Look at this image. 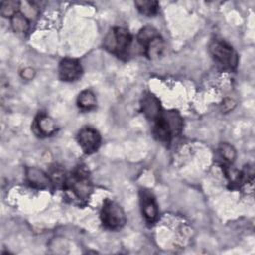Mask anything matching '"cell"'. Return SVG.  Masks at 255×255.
I'll return each mask as SVG.
<instances>
[{
    "instance_id": "5",
    "label": "cell",
    "mask_w": 255,
    "mask_h": 255,
    "mask_svg": "<svg viewBox=\"0 0 255 255\" xmlns=\"http://www.w3.org/2000/svg\"><path fill=\"white\" fill-rule=\"evenodd\" d=\"M66 183H68V186L72 192L79 199H87L92 193V184L89 180L88 171L84 166L78 167L72 175L71 179H69Z\"/></svg>"
},
{
    "instance_id": "20",
    "label": "cell",
    "mask_w": 255,
    "mask_h": 255,
    "mask_svg": "<svg viewBox=\"0 0 255 255\" xmlns=\"http://www.w3.org/2000/svg\"><path fill=\"white\" fill-rule=\"evenodd\" d=\"M21 76L23 79L25 80H32L35 76V70L33 68H30V67H27L25 68L22 72H21Z\"/></svg>"
},
{
    "instance_id": "7",
    "label": "cell",
    "mask_w": 255,
    "mask_h": 255,
    "mask_svg": "<svg viewBox=\"0 0 255 255\" xmlns=\"http://www.w3.org/2000/svg\"><path fill=\"white\" fill-rule=\"evenodd\" d=\"M82 75V67L78 60L66 58L59 65V77L62 81L73 82Z\"/></svg>"
},
{
    "instance_id": "15",
    "label": "cell",
    "mask_w": 255,
    "mask_h": 255,
    "mask_svg": "<svg viewBox=\"0 0 255 255\" xmlns=\"http://www.w3.org/2000/svg\"><path fill=\"white\" fill-rule=\"evenodd\" d=\"M78 106L83 110H91L96 107V97L91 90H84L78 97Z\"/></svg>"
},
{
    "instance_id": "8",
    "label": "cell",
    "mask_w": 255,
    "mask_h": 255,
    "mask_svg": "<svg viewBox=\"0 0 255 255\" xmlns=\"http://www.w3.org/2000/svg\"><path fill=\"white\" fill-rule=\"evenodd\" d=\"M140 202H141L142 214L145 220L148 223H153L157 219V215H158L157 204L155 202L154 197L148 191H141Z\"/></svg>"
},
{
    "instance_id": "17",
    "label": "cell",
    "mask_w": 255,
    "mask_h": 255,
    "mask_svg": "<svg viewBox=\"0 0 255 255\" xmlns=\"http://www.w3.org/2000/svg\"><path fill=\"white\" fill-rule=\"evenodd\" d=\"M218 151L220 153V156L222 159H224L225 162L227 163H232L235 158H236V150L235 148L229 144V143H226V142H223L219 145V148H218Z\"/></svg>"
},
{
    "instance_id": "12",
    "label": "cell",
    "mask_w": 255,
    "mask_h": 255,
    "mask_svg": "<svg viewBox=\"0 0 255 255\" xmlns=\"http://www.w3.org/2000/svg\"><path fill=\"white\" fill-rule=\"evenodd\" d=\"M145 51V55L148 59L154 60L159 58L164 50V42L163 39L160 37V35L153 38L146 46L143 47Z\"/></svg>"
},
{
    "instance_id": "21",
    "label": "cell",
    "mask_w": 255,
    "mask_h": 255,
    "mask_svg": "<svg viewBox=\"0 0 255 255\" xmlns=\"http://www.w3.org/2000/svg\"><path fill=\"white\" fill-rule=\"evenodd\" d=\"M234 106H235V104L231 99H226V100H224V102L222 104V109H223V111L228 112V111L232 110Z\"/></svg>"
},
{
    "instance_id": "9",
    "label": "cell",
    "mask_w": 255,
    "mask_h": 255,
    "mask_svg": "<svg viewBox=\"0 0 255 255\" xmlns=\"http://www.w3.org/2000/svg\"><path fill=\"white\" fill-rule=\"evenodd\" d=\"M26 178L28 182L36 188H46L51 183L50 176L37 167H27Z\"/></svg>"
},
{
    "instance_id": "3",
    "label": "cell",
    "mask_w": 255,
    "mask_h": 255,
    "mask_svg": "<svg viewBox=\"0 0 255 255\" xmlns=\"http://www.w3.org/2000/svg\"><path fill=\"white\" fill-rule=\"evenodd\" d=\"M209 51L214 60L224 68L234 69L238 64V56L235 50L224 41L214 40L209 45Z\"/></svg>"
},
{
    "instance_id": "6",
    "label": "cell",
    "mask_w": 255,
    "mask_h": 255,
    "mask_svg": "<svg viewBox=\"0 0 255 255\" xmlns=\"http://www.w3.org/2000/svg\"><path fill=\"white\" fill-rule=\"evenodd\" d=\"M78 141L83 151L87 154H91L98 150L101 144V135L95 128L85 127L78 133Z\"/></svg>"
},
{
    "instance_id": "1",
    "label": "cell",
    "mask_w": 255,
    "mask_h": 255,
    "mask_svg": "<svg viewBox=\"0 0 255 255\" xmlns=\"http://www.w3.org/2000/svg\"><path fill=\"white\" fill-rule=\"evenodd\" d=\"M182 127L183 121L180 115L176 111H166L154 121L153 132L159 140L168 142L181 132Z\"/></svg>"
},
{
    "instance_id": "11",
    "label": "cell",
    "mask_w": 255,
    "mask_h": 255,
    "mask_svg": "<svg viewBox=\"0 0 255 255\" xmlns=\"http://www.w3.org/2000/svg\"><path fill=\"white\" fill-rule=\"evenodd\" d=\"M36 127L39 133L44 136H49L53 134L57 129L55 121L47 115H40L38 117V119L36 120Z\"/></svg>"
},
{
    "instance_id": "13",
    "label": "cell",
    "mask_w": 255,
    "mask_h": 255,
    "mask_svg": "<svg viewBox=\"0 0 255 255\" xmlns=\"http://www.w3.org/2000/svg\"><path fill=\"white\" fill-rule=\"evenodd\" d=\"M11 27L17 34H26L30 28V21L22 12H17L10 18Z\"/></svg>"
},
{
    "instance_id": "14",
    "label": "cell",
    "mask_w": 255,
    "mask_h": 255,
    "mask_svg": "<svg viewBox=\"0 0 255 255\" xmlns=\"http://www.w3.org/2000/svg\"><path fill=\"white\" fill-rule=\"evenodd\" d=\"M137 10L146 16H153L158 11V2L153 0H137L134 2Z\"/></svg>"
},
{
    "instance_id": "4",
    "label": "cell",
    "mask_w": 255,
    "mask_h": 255,
    "mask_svg": "<svg viewBox=\"0 0 255 255\" xmlns=\"http://www.w3.org/2000/svg\"><path fill=\"white\" fill-rule=\"evenodd\" d=\"M101 219L103 224L110 229H119L123 227L127 221L123 208L112 200H105L101 211Z\"/></svg>"
},
{
    "instance_id": "18",
    "label": "cell",
    "mask_w": 255,
    "mask_h": 255,
    "mask_svg": "<svg viewBox=\"0 0 255 255\" xmlns=\"http://www.w3.org/2000/svg\"><path fill=\"white\" fill-rule=\"evenodd\" d=\"M21 6V2L18 1H3L1 3V14L4 17L11 18L13 15H15L17 12H19Z\"/></svg>"
},
{
    "instance_id": "2",
    "label": "cell",
    "mask_w": 255,
    "mask_h": 255,
    "mask_svg": "<svg viewBox=\"0 0 255 255\" xmlns=\"http://www.w3.org/2000/svg\"><path fill=\"white\" fill-rule=\"evenodd\" d=\"M131 44V35L122 27L113 28L104 39V47L118 57L126 56Z\"/></svg>"
},
{
    "instance_id": "10",
    "label": "cell",
    "mask_w": 255,
    "mask_h": 255,
    "mask_svg": "<svg viewBox=\"0 0 255 255\" xmlns=\"http://www.w3.org/2000/svg\"><path fill=\"white\" fill-rule=\"evenodd\" d=\"M141 109L145 117L151 121H155L162 113L159 101L151 94H147L143 97L141 103Z\"/></svg>"
},
{
    "instance_id": "16",
    "label": "cell",
    "mask_w": 255,
    "mask_h": 255,
    "mask_svg": "<svg viewBox=\"0 0 255 255\" xmlns=\"http://www.w3.org/2000/svg\"><path fill=\"white\" fill-rule=\"evenodd\" d=\"M158 32L151 26H145L142 29H140V31L138 32L137 35V41L138 43L144 47L146 46L153 38H155L156 36H158Z\"/></svg>"
},
{
    "instance_id": "19",
    "label": "cell",
    "mask_w": 255,
    "mask_h": 255,
    "mask_svg": "<svg viewBox=\"0 0 255 255\" xmlns=\"http://www.w3.org/2000/svg\"><path fill=\"white\" fill-rule=\"evenodd\" d=\"M50 179L53 183L61 185L66 183V178H65V173L60 167H55L51 173H50Z\"/></svg>"
}]
</instances>
